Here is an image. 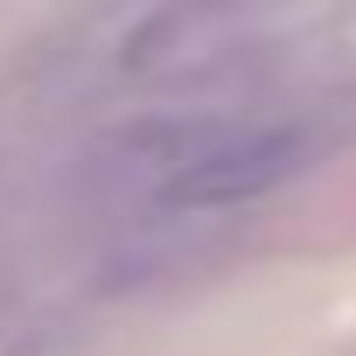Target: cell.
<instances>
[{"label": "cell", "mask_w": 356, "mask_h": 356, "mask_svg": "<svg viewBox=\"0 0 356 356\" xmlns=\"http://www.w3.org/2000/svg\"><path fill=\"white\" fill-rule=\"evenodd\" d=\"M321 154V133L307 119H189V140L175 154V175L154 203L168 210H245L293 175H307Z\"/></svg>", "instance_id": "cell-1"}]
</instances>
